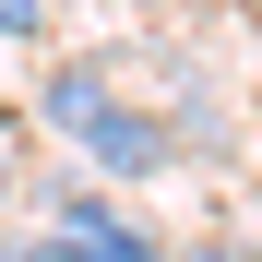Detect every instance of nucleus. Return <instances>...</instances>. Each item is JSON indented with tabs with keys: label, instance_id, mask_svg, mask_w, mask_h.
<instances>
[{
	"label": "nucleus",
	"instance_id": "nucleus-5",
	"mask_svg": "<svg viewBox=\"0 0 262 262\" xmlns=\"http://www.w3.org/2000/svg\"><path fill=\"white\" fill-rule=\"evenodd\" d=\"M0 262H83V250H60L48 227H36V238H12V250H0Z\"/></svg>",
	"mask_w": 262,
	"mask_h": 262
},
{
	"label": "nucleus",
	"instance_id": "nucleus-1",
	"mask_svg": "<svg viewBox=\"0 0 262 262\" xmlns=\"http://www.w3.org/2000/svg\"><path fill=\"white\" fill-rule=\"evenodd\" d=\"M36 119H48L60 143L83 155V167H107V179H155V167L179 155V143H167V131H155L143 107H131V96H119L107 72H48V96H36Z\"/></svg>",
	"mask_w": 262,
	"mask_h": 262
},
{
	"label": "nucleus",
	"instance_id": "nucleus-6",
	"mask_svg": "<svg viewBox=\"0 0 262 262\" xmlns=\"http://www.w3.org/2000/svg\"><path fill=\"white\" fill-rule=\"evenodd\" d=\"M191 262H227V250H191Z\"/></svg>",
	"mask_w": 262,
	"mask_h": 262
},
{
	"label": "nucleus",
	"instance_id": "nucleus-3",
	"mask_svg": "<svg viewBox=\"0 0 262 262\" xmlns=\"http://www.w3.org/2000/svg\"><path fill=\"white\" fill-rule=\"evenodd\" d=\"M24 36H48V0H0V48H24Z\"/></svg>",
	"mask_w": 262,
	"mask_h": 262
},
{
	"label": "nucleus",
	"instance_id": "nucleus-2",
	"mask_svg": "<svg viewBox=\"0 0 262 262\" xmlns=\"http://www.w3.org/2000/svg\"><path fill=\"white\" fill-rule=\"evenodd\" d=\"M48 238H60V250H83V262H167V250H155V227H143L131 203H107L96 179L48 191Z\"/></svg>",
	"mask_w": 262,
	"mask_h": 262
},
{
	"label": "nucleus",
	"instance_id": "nucleus-4",
	"mask_svg": "<svg viewBox=\"0 0 262 262\" xmlns=\"http://www.w3.org/2000/svg\"><path fill=\"white\" fill-rule=\"evenodd\" d=\"M12 179H24V119L0 107V203H12Z\"/></svg>",
	"mask_w": 262,
	"mask_h": 262
}]
</instances>
